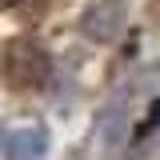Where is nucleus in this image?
I'll return each mask as SVG.
<instances>
[{
  "mask_svg": "<svg viewBox=\"0 0 160 160\" xmlns=\"http://www.w3.org/2000/svg\"><path fill=\"white\" fill-rule=\"evenodd\" d=\"M0 72L4 80L16 88V92H28V88H44L52 80V56L48 48L32 36H12L4 48H0Z\"/></svg>",
  "mask_w": 160,
  "mask_h": 160,
  "instance_id": "nucleus-1",
  "label": "nucleus"
},
{
  "mask_svg": "<svg viewBox=\"0 0 160 160\" xmlns=\"http://www.w3.org/2000/svg\"><path fill=\"white\" fill-rule=\"evenodd\" d=\"M48 152V128L44 124H24L4 136V156L8 160H44Z\"/></svg>",
  "mask_w": 160,
  "mask_h": 160,
  "instance_id": "nucleus-2",
  "label": "nucleus"
},
{
  "mask_svg": "<svg viewBox=\"0 0 160 160\" xmlns=\"http://www.w3.org/2000/svg\"><path fill=\"white\" fill-rule=\"evenodd\" d=\"M120 28V4H96V8H88L84 12V32L96 40H108L116 36Z\"/></svg>",
  "mask_w": 160,
  "mask_h": 160,
  "instance_id": "nucleus-3",
  "label": "nucleus"
},
{
  "mask_svg": "<svg viewBox=\"0 0 160 160\" xmlns=\"http://www.w3.org/2000/svg\"><path fill=\"white\" fill-rule=\"evenodd\" d=\"M56 0H0V8H12V12H44Z\"/></svg>",
  "mask_w": 160,
  "mask_h": 160,
  "instance_id": "nucleus-4",
  "label": "nucleus"
}]
</instances>
